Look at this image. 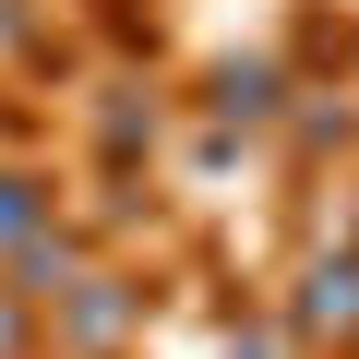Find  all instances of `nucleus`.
<instances>
[{
	"label": "nucleus",
	"instance_id": "obj_5",
	"mask_svg": "<svg viewBox=\"0 0 359 359\" xmlns=\"http://www.w3.org/2000/svg\"><path fill=\"white\" fill-rule=\"evenodd\" d=\"M0 359H25V299H0Z\"/></svg>",
	"mask_w": 359,
	"mask_h": 359
},
{
	"label": "nucleus",
	"instance_id": "obj_3",
	"mask_svg": "<svg viewBox=\"0 0 359 359\" xmlns=\"http://www.w3.org/2000/svg\"><path fill=\"white\" fill-rule=\"evenodd\" d=\"M36 216H48L36 180H0V252H25V240H36Z\"/></svg>",
	"mask_w": 359,
	"mask_h": 359
},
{
	"label": "nucleus",
	"instance_id": "obj_4",
	"mask_svg": "<svg viewBox=\"0 0 359 359\" xmlns=\"http://www.w3.org/2000/svg\"><path fill=\"white\" fill-rule=\"evenodd\" d=\"M216 96H228V120H264V108H276V72H228Z\"/></svg>",
	"mask_w": 359,
	"mask_h": 359
},
{
	"label": "nucleus",
	"instance_id": "obj_1",
	"mask_svg": "<svg viewBox=\"0 0 359 359\" xmlns=\"http://www.w3.org/2000/svg\"><path fill=\"white\" fill-rule=\"evenodd\" d=\"M287 311H299V335H359V252H323Z\"/></svg>",
	"mask_w": 359,
	"mask_h": 359
},
{
	"label": "nucleus",
	"instance_id": "obj_2",
	"mask_svg": "<svg viewBox=\"0 0 359 359\" xmlns=\"http://www.w3.org/2000/svg\"><path fill=\"white\" fill-rule=\"evenodd\" d=\"M120 323H132V287H120V276H84V299L60 311V335H72V347H108Z\"/></svg>",
	"mask_w": 359,
	"mask_h": 359
}]
</instances>
